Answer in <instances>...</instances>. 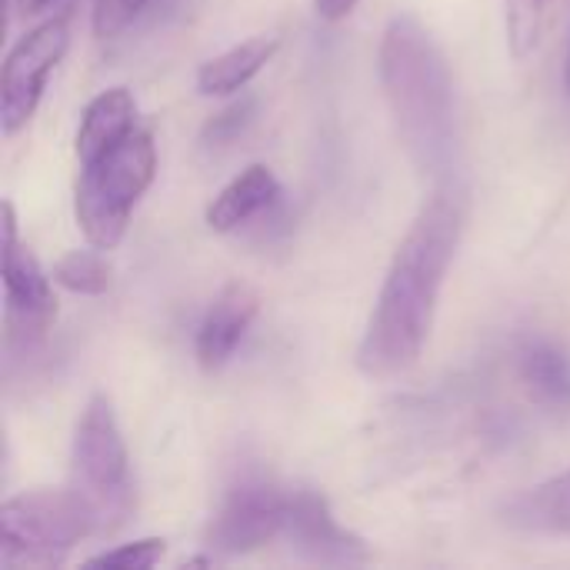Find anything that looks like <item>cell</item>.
<instances>
[{"label":"cell","mask_w":570,"mask_h":570,"mask_svg":"<svg viewBox=\"0 0 570 570\" xmlns=\"http://www.w3.org/2000/svg\"><path fill=\"white\" fill-rule=\"evenodd\" d=\"M254 114H257V100H254V97H240V100H234L230 107H224L220 114H214V117L204 124V130H200V144H204L207 150L234 144V140H237L250 124H254Z\"/></svg>","instance_id":"obj_17"},{"label":"cell","mask_w":570,"mask_h":570,"mask_svg":"<svg viewBox=\"0 0 570 570\" xmlns=\"http://www.w3.org/2000/svg\"><path fill=\"white\" fill-rule=\"evenodd\" d=\"M94 524L70 491H33L0 508V568L53 570Z\"/></svg>","instance_id":"obj_5"},{"label":"cell","mask_w":570,"mask_h":570,"mask_svg":"<svg viewBox=\"0 0 570 570\" xmlns=\"http://www.w3.org/2000/svg\"><path fill=\"white\" fill-rule=\"evenodd\" d=\"M17 3H20V10H23V13H37V10L50 7L53 0H17Z\"/></svg>","instance_id":"obj_22"},{"label":"cell","mask_w":570,"mask_h":570,"mask_svg":"<svg viewBox=\"0 0 570 570\" xmlns=\"http://www.w3.org/2000/svg\"><path fill=\"white\" fill-rule=\"evenodd\" d=\"M504 521L528 534H570V471L518 494L504 508Z\"/></svg>","instance_id":"obj_15"},{"label":"cell","mask_w":570,"mask_h":570,"mask_svg":"<svg viewBox=\"0 0 570 570\" xmlns=\"http://www.w3.org/2000/svg\"><path fill=\"white\" fill-rule=\"evenodd\" d=\"M277 37H250L217 57H210L197 70V90L204 97H227L244 90L277 53Z\"/></svg>","instance_id":"obj_14"},{"label":"cell","mask_w":570,"mask_h":570,"mask_svg":"<svg viewBox=\"0 0 570 570\" xmlns=\"http://www.w3.org/2000/svg\"><path fill=\"white\" fill-rule=\"evenodd\" d=\"M464 220V194L458 187H438L397 244L374 314L357 344V367L367 377H397L424 354L444 277L461 247Z\"/></svg>","instance_id":"obj_1"},{"label":"cell","mask_w":570,"mask_h":570,"mask_svg":"<svg viewBox=\"0 0 570 570\" xmlns=\"http://www.w3.org/2000/svg\"><path fill=\"white\" fill-rule=\"evenodd\" d=\"M518 367H521V381L531 391V397L558 414H570V357L551 341H528L518 354Z\"/></svg>","instance_id":"obj_13"},{"label":"cell","mask_w":570,"mask_h":570,"mask_svg":"<svg viewBox=\"0 0 570 570\" xmlns=\"http://www.w3.org/2000/svg\"><path fill=\"white\" fill-rule=\"evenodd\" d=\"M164 558V541L160 538H147V541H134V544H120L114 551H104L90 561H83V568H124V570H147L160 564Z\"/></svg>","instance_id":"obj_20"},{"label":"cell","mask_w":570,"mask_h":570,"mask_svg":"<svg viewBox=\"0 0 570 570\" xmlns=\"http://www.w3.org/2000/svg\"><path fill=\"white\" fill-rule=\"evenodd\" d=\"M287 494L257 468L237 471L227 484L220 511L207 528V548L220 554H250L281 538Z\"/></svg>","instance_id":"obj_6"},{"label":"cell","mask_w":570,"mask_h":570,"mask_svg":"<svg viewBox=\"0 0 570 570\" xmlns=\"http://www.w3.org/2000/svg\"><path fill=\"white\" fill-rule=\"evenodd\" d=\"M254 317H257V294L247 284H227L214 297L210 311L197 327V341H194L197 364L204 371H220L234 357Z\"/></svg>","instance_id":"obj_10"},{"label":"cell","mask_w":570,"mask_h":570,"mask_svg":"<svg viewBox=\"0 0 570 570\" xmlns=\"http://www.w3.org/2000/svg\"><path fill=\"white\" fill-rule=\"evenodd\" d=\"M544 3H548V0H504L508 40H511V50H514L518 57H524V53L538 43Z\"/></svg>","instance_id":"obj_19"},{"label":"cell","mask_w":570,"mask_h":570,"mask_svg":"<svg viewBox=\"0 0 570 570\" xmlns=\"http://www.w3.org/2000/svg\"><path fill=\"white\" fill-rule=\"evenodd\" d=\"M157 174V144L154 134L134 127L124 140L107 147L90 164H80L77 180V224L90 247L114 250L127 227L137 200L147 194Z\"/></svg>","instance_id":"obj_3"},{"label":"cell","mask_w":570,"mask_h":570,"mask_svg":"<svg viewBox=\"0 0 570 570\" xmlns=\"http://www.w3.org/2000/svg\"><path fill=\"white\" fill-rule=\"evenodd\" d=\"M564 87H568V94H570V47H568V60H564Z\"/></svg>","instance_id":"obj_23"},{"label":"cell","mask_w":570,"mask_h":570,"mask_svg":"<svg viewBox=\"0 0 570 570\" xmlns=\"http://www.w3.org/2000/svg\"><path fill=\"white\" fill-rule=\"evenodd\" d=\"M53 281L70 294L100 297L110 291V264L94 250H70L53 264Z\"/></svg>","instance_id":"obj_16"},{"label":"cell","mask_w":570,"mask_h":570,"mask_svg":"<svg viewBox=\"0 0 570 570\" xmlns=\"http://www.w3.org/2000/svg\"><path fill=\"white\" fill-rule=\"evenodd\" d=\"M134 127H137V100L127 87H110V90L97 94L87 104L80 127H77V144H73L77 160L90 164L107 147L124 140Z\"/></svg>","instance_id":"obj_12"},{"label":"cell","mask_w":570,"mask_h":570,"mask_svg":"<svg viewBox=\"0 0 570 570\" xmlns=\"http://www.w3.org/2000/svg\"><path fill=\"white\" fill-rule=\"evenodd\" d=\"M381 83L411 164L438 187H454L461 120L448 57L414 17H394L381 37Z\"/></svg>","instance_id":"obj_2"},{"label":"cell","mask_w":570,"mask_h":570,"mask_svg":"<svg viewBox=\"0 0 570 570\" xmlns=\"http://www.w3.org/2000/svg\"><path fill=\"white\" fill-rule=\"evenodd\" d=\"M3 304H7V344L40 341L53 317L57 301L37 257L17 240L13 204L3 200Z\"/></svg>","instance_id":"obj_8"},{"label":"cell","mask_w":570,"mask_h":570,"mask_svg":"<svg viewBox=\"0 0 570 570\" xmlns=\"http://www.w3.org/2000/svg\"><path fill=\"white\" fill-rule=\"evenodd\" d=\"M281 538L287 548L314 564H331V568H354L367 564V544L337 524L331 504L317 491H294L287 494V511H284V528Z\"/></svg>","instance_id":"obj_9"},{"label":"cell","mask_w":570,"mask_h":570,"mask_svg":"<svg viewBox=\"0 0 570 570\" xmlns=\"http://www.w3.org/2000/svg\"><path fill=\"white\" fill-rule=\"evenodd\" d=\"M160 0H94V33L100 40H114L127 33Z\"/></svg>","instance_id":"obj_18"},{"label":"cell","mask_w":570,"mask_h":570,"mask_svg":"<svg viewBox=\"0 0 570 570\" xmlns=\"http://www.w3.org/2000/svg\"><path fill=\"white\" fill-rule=\"evenodd\" d=\"M67 47H70L67 17H50V20L37 23L30 33H23L10 47V53L3 60V73H0V127H3V137H13L17 130H23L30 124V117L40 107L47 77L63 60Z\"/></svg>","instance_id":"obj_7"},{"label":"cell","mask_w":570,"mask_h":570,"mask_svg":"<svg viewBox=\"0 0 570 570\" xmlns=\"http://www.w3.org/2000/svg\"><path fill=\"white\" fill-rule=\"evenodd\" d=\"M281 204V180L267 164H250L240 170L207 207V227L217 234H234Z\"/></svg>","instance_id":"obj_11"},{"label":"cell","mask_w":570,"mask_h":570,"mask_svg":"<svg viewBox=\"0 0 570 570\" xmlns=\"http://www.w3.org/2000/svg\"><path fill=\"white\" fill-rule=\"evenodd\" d=\"M10 3H13V0H3V7H10Z\"/></svg>","instance_id":"obj_24"},{"label":"cell","mask_w":570,"mask_h":570,"mask_svg":"<svg viewBox=\"0 0 570 570\" xmlns=\"http://www.w3.org/2000/svg\"><path fill=\"white\" fill-rule=\"evenodd\" d=\"M94 534L117 531L134 511L130 454L107 394H94L77 421L70 448V488Z\"/></svg>","instance_id":"obj_4"},{"label":"cell","mask_w":570,"mask_h":570,"mask_svg":"<svg viewBox=\"0 0 570 570\" xmlns=\"http://www.w3.org/2000/svg\"><path fill=\"white\" fill-rule=\"evenodd\" d=\"M361 0H314V10H317V17L321 20H344L354 7H357Z\"/></svg>","instance_id":"obj_21"}]
</instances>
